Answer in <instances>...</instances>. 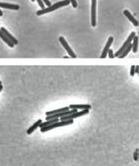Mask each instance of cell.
<instances>
[{"instance_id":"cell-6","label":"cell","mask_w":139,"mask_h":166,"mask_svg":"<svg viewBox=\"0 0 139 166\" xmlns=\"http://www.w3.org/2000/svg\"><path fill=\"white\" fill-rule=\"evenodd\" d=\"M96 6L97 0H92V9H91V23L92 26H96Z\"/></svg>"},{"instance_id":"cell-16","label":"cell","mask_w":139,"mask_h":166,"mask_svg":"<svg viewBox=\"0 0 139 166\" xmlns=\"http://www.w3.org/2000/svg\"><path fill=\"white\" fill-rule=\"evenodd\" d=\"M36 1H38V5L41 6V8H42V9H45V8H46V5H45V3H43L42 0H36Z\"/></svg>"},{"instance_id":"cell-17","label":"cell","mask_w":139,"mask_h":166,"mask_svg":"<svg viewBox=\"0 0 139 166\" xmlns=\"http://www.w3.org/2000/svg\"><path fill=\"white\" fill-rule=\"evenodd\" d=\"M135 74H136V73H135V66H132L130 68V75H131V77H134Z\"/></svg>"},{"instance_id":"cell-1","label":"cell","mask_w":139,"mask_h":166,"mask_svg":"<svg viewBox=\"0 0 139 166\" xmlns=\"http://www.w3.org/2000/svg\"><path fill=\"white\" fill-rule=\"evenodd\" d=\"M70 3H71V1H70V0H63V1H58V2H57V3H54V4H53L52 6L46 7L45 9L38 10V11L36 12V14H38V16H41V15H43V14H46V13H49V12L54 11V10H57L58 8H61V7L67 6V5L70 4Z\"/></svg>"},{"instance_id":"cell-10","label":"cell","mask_w":139,"mask_h":166,"mask_svg":"<svg viewBox=\"0 0 139 166\" xmlns=\"http://www.w3.org/2000/svg\"><path fill=\"white\" fill-rule=\"evenodd\" d=\"M0 30H1V31L3 32V33H4V34L6 35V37H7V38H8L10 41L14 43V45H15V44H17V43H18V41H17V39H16L15 37H13V35H11V34L9 33L8 31H7V29H6V28H4V27H1V28H0Z\"/></svg>"},{"instance_id":"cell-19","label":"cell","mask_w":139,"mask_h":166,"mask_svg":"<svg viewBox=\"0 0 139 166\" xmlns=\"http://www.w3.org/2000/svg\"><path fill=\"white\" fill-rule=\"evenodd\" d=\"M70 1H71L72 5H73V7H74V8H77V7H78V3H77V0H70Z\"/></svg>"},{"instance_id":"cell-8","label":"cell","mask_w":139,"mask_h":166,"mask_svg":"<svg viewBox=\"0 0 139 166\" xmlns=\"http://www.w3.org/2000/svg\"><path fill=\"white\" fill-rule=\"evenodd\" d=\"M42 123V121L41 120V119H39V120H38V121H36L34 125H32V126H30V127H29V128L27 129V131H26V134H27V135H31L32 133H34V132L35 131L36 129L41 127Z\"/></svg>"},{"instance_id":"cell-13","label":"cell","mask_w":139,"mask_h":166,"mask_svg":"<svg viewBox=\"0 0 139 166\" xmlns=\"http://www.w3.org/2000/svg\"><path fill=\"white\" fill-rule=\"evenodd\" d=\"M0 38H1L2 41H4L5 43H7V45H8V46H10V48H13V46H14V43L10 41L9 39L7 38V37H6V35H5L4 33H3V32H2L1 30H0Z\"/></svg>"},{"instance_id":"cell-11","label":"cell","mask_w":139,"mask_h":166,"mask_svg":"<svg viewBox=\"0 0 139 166\" xmlns=\"http://www.w3.org/2000/svg\"><path fill=\"white\" fill-rule=\"evenodd\" d=\"M70 107H64V108H61V109H58V110H53V111H50V112H46V116H52V115H56V114H60V113H63V112H67L70 111Z\"/></svg>"},{"instance_id":"cell-25","label":"cell","mask_w":139,"mask_h":166,"mask_svg":"<svg viewBox=\"0 0 139 166\" xmlns=\"http://www.w3.org/2000/svg\"><path fill=\"white\" fill-rule=\"evenodd\" d=\"M138 75H139V73H138Z\"/></svg>"},{"instance_id":"cell-22","label":"cell","mask_w":139,"mask_h":166,"mask_svg":"<svg viewBox=\"0 0 139 166\" xmlns=\"http://www.w3.org/2000/svg\"><path fill=\"white\" fill-rule=\"evenodd\" d=\"M2 90H3V86H2V85H0V93H1Z\"/></svg>"},{"instance_id":"cell-2","label":"cell","mask_w":139,"mask_h":166,"mask_svg":"<svg viewBox=\"0 0 139 166\" xmlns=\"http://www.w3.org/2000/svg\"><path fill=\"white\" fill-rule=\"evenodd\" d=\"M135 37H136V34H135V32H134V31H132V32H131V33H130L129 37H128V38L126 39V41L123 43V45L119 48V50H117V52L115 53V57H119L120 56L122 55L124 50H125V49L128 48V45L132 43V41H133V39H134Z\"/></svg>"},{"instance_id":"cell-23","label":"cell","mask_w":139,"mask_h":166,"mask_svg":"<svg viewBox=\"0 0 139 166\" xmlns=\"http://www.w3.org/2000/svg\"><path fill=\"white\" fill-rule=\"evenodd\" d=\"M3 15V12L1 11V9H0V16H2Z\"/></svg>"},{"instance_id":"cell-7","label":"cell","mask_w":139,"mask_h":166,"mask_svg":"<svg viewBox=\"0 0 139 166\" xmlns=\"http://www.w3.org/2000/svg\"><path fill=\"white\" fill-rule=\"evenodd\" d=\"M91 105L89 104H84V105H71L70 106V109H72V110H80V111H82V110H91Z\"/></svg>"},{"instance_id":"cell-9","label":"cell","mask_w":139,"mask_h":166,"mask_svg":"<svg viewBox=\"0 0 139 166\" xmlns=\"http://www.w3.org/2000/svg\"><path fill=\"white\" fill-rule=\"evenodd\" d=\"M0 7H1V8L12 9V10H18L20 8L19 5L17 4H11V3H4V2H0Z\"/></svg>"},{"instance_id":"cell-14","label":"cell","mask_w":139,"mask_h":166,"mask_svg":"<svg viewBox=\"0 0 139 166\" xmlns=\"http://www.w3.org/2000/svg\"><path fill=\"white\" fill-rule=\"evenodd\" d=\"M137 50H138V37H135L132 41V52L134 53H136Z\"/></svg>"},{"instance_id":"cell-24","label":"cell","mask_w":139,"mask_h":166,"mask_svg":"<svg viewBox=\"0 0 139 166\" xmlns=\"http://www.w3.org/2000/svg\"><path fill=\"white\" fill-rule=\"evenodd\" d=\"M31 1H32V2H34V0H31Z\"/></svg>"},{"instance_id":"cell-12","label":"cell","mask_w":139,"mask_h":166,"mask_svg":"<svg viewBox=\"0 0 139 166\" xmlns=\"http://www.w3.org/2000/svg\"><path fill=\"white\" fill-rule=\"evenodd\" d=\"M124 15H125L127 18L129 19L131 22H132V24L134 25V26H138V25H139V23H138V21L136 20V18H135V17L129 11H128V10H125V11H124Z\"/></svg>"},{"instance_id":"cell-5","label":"cell","mask_w":139,"mask_h":166,"mask_svg":"<svg viewBox=\"0 0 139 166\" xmlns=\"http://www.w3.org/2000/svg\"><path fill=\"white\" fill-rule=\"evenodd\" d=\"M113 41H114V38H113L112 37H110L108 38V41L107 42H106V45H105V48L103 49V52H102V55H101V59H105L106 56H108V52H109V50H110L111 48V45H112V43H113Z\"/></svg>"},{"instance_id":"cell-4","label":"cell","mask_w":139,"mask_h":166,"mask_svg":"<svg viewBox=\"0 0 139 166\" xmlns=\"http://www.w3.org/2000/svg\"><path fill=\"white\" fill-rule=\"evenodd\" d=\"M58 39H60V42L62 43V45L64 46V48H65L66 50H67V52L69 53V56H71V57H73V59H76V57H77L76 53H75L74 52H73V49L71 48V46L69 45V43H68L67 41H66V39H65V37H61Z\"/></svg>"},{"instance_id":"cell-3","label":"cell","mask_w":139,"mask_h":166,"mask_svg":"<svg viewBox=\"0 0 139 166\" xmlns=\"http://www.w3.org/2000/svg\"><path fill=\"white\" fill-rule=\"evenodd\" d=\"M74 123V120H69V121H58L57 123H54L50 126H47V127H45V128H42L41 131L42 133L45 132H47V131H50V130H53L54 128H58V127H64V126H68V125H71Z\"/></svg>"},{"instance_id":"cell-21","label":"cell","mask_w":139,"mask_h":166,"mask_svg":"<svg viewBox=\"0 0 139 166\" xmlns=\"http://www.w3.org/2000/svg\"><path fill=\"white\" fill-rule=\"evenodd\" d=\"M135 73H139V66H135Z\"/></svg>"},{"instance_id":"cell-15","label":"cell","mask_w":139,"mask_h":166,"mask_svg":"<svg viewBox=\"0 0 139 166\" xmlns=\"http://www.w3.org/2000/svg\"><path fill=\"white\" fill-rule=\"evenodd\" d=\"M130 50H132V43H131V44H129V45H128V48H127L125 50H124V52H123V53H122V55L120 56L119 57H120V59H124V57H126V56H128V53L130 52Z\"/></svg>"},{"instance_id":"cell-18","label":"cell","mask_w":139,"mask_h":166,"mask_svg":"<svg viewBox=\"0 0 139 166\" xmlns=\"http://www.w3.org/2000/svg\"><path fill=\"white\" fill-rule=\"evenodd\" d=\"M108 56L110 57V59H113V57H115L114 52H113L112 49H110V50H109V52H108Z\"/></svg>"},{"instance_id":"cell-20","label":"cell","mask_w":139,"mask_h":166,"mask_svg":"<svg viewBox=\"0 0 139 166\" xmlns=\"http://www.w3.org/2000/svg\"><path fill=\"white\" fill-rule=\"evenodd\" d=\"M43 3H45V5H46L47 7H50V6H52V3H50V0H42Z\"/></svg>"}]
</instances>
